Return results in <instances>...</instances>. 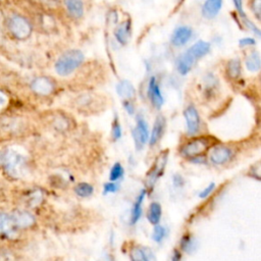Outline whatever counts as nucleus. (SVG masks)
<instances>
[{"mask_svg": "<svg viewBox=\"0 0 261 261\" xmlns=\"http://www.w3.org/2000/svg\"><path fill=\"white\" fill-rule=\"evenodd\" d=\"M210 51V44L206 41H198L192 45L186 52L178 56L176 68L180 74H187L193 67L194 63L207 55Z\"/></svg>", "mask_w": 261, "mask_h": 261, "instance_id": "obj_1", "label": "nucleus"}, {"mask_svg": "<svg viewBox=\"0 0 261 261\" xmlns=\"http://www.w3.org/2000/svg\"><path fill=\"white\" fill-rule=\"evenodd\" d=\"M84 61V54L81 50L70 49L65 51L56 61L55 70L61 75H69L72 73Z\"/></svg>", "mask_w": 261, "mask_h": 261, "instance_id": "obj_2", "label": "nucleus"}, {"mask_svg": "<svg viewBox=\"0 0 261 261\" xmlns=\"http://www.w3.org/2000/svg\"><path fill=\"white\" fill-rule=\"evenodd\" d=\"M4 163L6 171L11 176H21L25 168V157L19 150L10 148L6 151Z\"/></svg>", "mask_w": 261, "mask_h": 261, "instance_id": "obj_3", "label": "nucleus"}, {"mask_svg": "<svg viewBox=\"0 0 261 261\" xmlns=\"http://www.w3.org/2000/svg\"><path fill=\"white\" fill-rule=\"evenodd\" d=\"M212 141L213 139L210 137H198L185 144L180 149V153L188 158L199 157L212 145Z\"/></svg>", "mask_w": 261, "mask_h": 261, "instance_id": "obj_4", "label": "nucleus"}, {"mask_svg": "<svg viewBox=\"0 0 261 261\" xmlns=\"http://www.w3.org/2000/svg\"><path fill=\"white\" fill-rule=\"evenodd\" d=\"M9 30L11 34L19 40L27 39L32 33L30 22L20 15H14L9 20Z\"/></svg>", "mask_w": 261, "mask_h": 261, "instance_id": "obj_5", "label": "nucleus"}, {"mask_svg": "<svg viewBox=\"0 0 261 261\" xmlns=\"http://www.w3.org/2000/svg\"><path fill=\"white\" fill-rule=\"evenodd\" d=\"M148 137H149L148 123L146 122V120L144 118L140 117L137 120L136 127L133 129V138L135 141L136 148L138 150L142 149L146 145V143L148 141Z\"/></svg>", "mask_w": 261, "mask_h": 261, "instance_id": "obj_6", "label": "nucleus"}, {"mask_svg": "<svg viewBox=\"0 0 261 261\" xmlns=\"http://www.w3.org/2000/svg\"><path fill=\"white\" fill-rule=\"evenodd\" d=\"M187 132L189 135H195L200 128V116L197 109L193 105H189L184 111Z\"/></svg>", "mask_w": 261, "mask_h": 261, "instance_id": "obj_7", "label": "nucleus"}, {"mask_svg": "<svg viewBox=\"0 0 261 261\" xmlns=\"http://www.w3.org/2000/svg\"><path fill=\"white\" fill-rule=\"evenodd\" d=\"M231 157V150L223 145H216L211 148L209 159L214 165H222Z\"/></svg>", "mask_w": 261, "mask_h": 261, "instance_id": "obj_8", "label": "nucleus"}, {"mask_svg": "<svg viewBox=\"0 0 261 261\" xmlns=\"http://www.w3.org/2000/svg\"><path fill=\"white\" fill-rule=\"evenodd\" d=\"M31 88L36 94L47 96L53 92L54 84L50 79L46 76H39L32 82Z\"/></svg>", "mask_w": 261, "mask_h": 261, "instance_id": "obj_9", "label": "nucleus"}, {"mask_svg": "<svg viewBox=\"0 0 261 261\" xmlns=\"http://www.w3.org/2000/svg\"><path fill=\"white\" fill-rule=\"evenodd\" d=\"M193 35V31L191 30V28L187 27V25H181L178 27L172 34L171 36V44L175 47H180L186 45L190 39L192 38Z\"/></svg>", "mask_w": 261, "mask_h": 261, "instance_id": "obj_10", "label": "nucleus"}, {"mask_svg": "<svg viewBox=\"0 0 261 261\" xmlns=\"http://www.w3.org/2000/svg\"><path fill=\"white\" fill-rule=\"evenodd\" d=\"M148 95H149V98L151 100V103L152 105L157 108V109H160L161 106L163 105V96L161 94V91H160V88L158 86V83L156 81V79L154 76H152L149 81V85H148Z\"/></svg>", "mask_w": 261, "mask_h": 261, "instance_id": "obj_11", "label": "nucleus"}, {"mask_svg": "<svg viewBox=\"0 0 261 261\" xmlns=\"http://www.w3.org/2000/svg\"><path fill=\"white\" fill-rule=\"evenodd\" d=\"M166 161H167V152H162L156 159L155 163H154V166L152 167L151 171L149 172V181L151 185H153L156 179L162 174V172L164 171V168H165V164H166Z\"/></svg>", "mask_w": 261, "mask_h": 261, "instance_id": "obj_12", "label": "nucleus"}, {"mask_svg": "<svg viewBox=\"0 0 261 261\" xmlns=\"http://www.w3.org/2000/svg\"><path fill=\"white\" fill-rule=\"evenodd\" d=\"M222 0H206L202 6V15L205 18H213L220 11Z\"/></svg>", "mask_w": 261, "mask_h": 261, "instance_id": "obj_13", "label": "nucleus"}, {"mask_svg": "<svg viewBox=\"0 0 261 261\" xmlns=\"http://www.w3.org/2000/svg\"><path fill=\"white\" fill-rule=\"evenodd\" d=\"M116 92L118 96L124 100H130L136 95V89L133 84L127 80L120 81L116 86Z\"/></svg>", "mask_w": 261, "mask_h": 261, "instance_id": "obj_14", "label": "nucleus"}, {"mask_svg": "<svg viewBox=\"0 0 261 261\" xmlns=\"http://www.w3.org/2000/svg\"><path fill=\"white\" fill-rule=\"evenodd\" d=\"M130 30H132L130 19L124 20L122 23H120L117 27L115 31V38L121 45H125L128 42V39L130 37Z\"/></svg>", "mask_w": 261, "mask_h": 261, "instance_id": "obj_15", "label": "nucleus"}, {"mask_svg": "<svg viewBox=\"0 0 261 261\" xmlns=\"http://www.w3.org/2000/svg\"><path fill=\"white\" fill-rule=\"evenodd\" d=\"M11 217H12V220H13L14 224L18 227H21V228L32 226L35 222L34 216L31 213L27 212V211H17Z\"/></svg>", "mask_w": 261, "mask_h": 261, "instance_id": "obj_16", "label": "nucleus"}, {"mask_svg": "<svg viewBox=\"0 0 261 261\" xmlns=\"http://www.w3.org/2000/svg\"><path fill=\"white\" fill-rule=\"evenodd\" d=\"M165 127V120L164 117L158 116L154 122L151 135H150V145L154 146L159 142V140L162 138Z\"/></svg>", "mask_w": 261, "mask_h": 261, "instance_id": "obj_17", "label": "nucleus"}, {"mask_svg": "<svg viewBox=\"0 0 261 261\" xmlns=\"http://www.w3.org/2000/svg\"><path fill=\"white\" fill-rule=\"evenodd\" d=\"M65 7L68 13L74 17L80 18L84 14V3L82 0H64Z\"/></svg>", "mask_w": 261, "mask_h": 261, "instance_id": "obj_18", "label": "nucleus"}, {"mask_svg": "<svg viewBox=\"0 0 261 261\" xmlns=\"http://www.w3.org/2000/svg\"><path fill=\"white\" fill-rule=\"evenodd\" d=\"M145 196H146V191L142 190L141 193L138 195V197L136 199V202H135V204L133 206L132 215H130V223L132 224H136L138 222V220L140 219V217H141V214H142V204H143V201L145 199Z\"/></svg>", "mask_w": 261, "mask_h": 261, "instance_id": "obj_19", "label": "nucleus"}, {"mask_svg": "<svg viewBox=\"0 0 261 261\" xmlns=\"http://www.w3.org/2000/svg\"><path fill=\"white\" fill-rule=\"evenodd\" d=\"M161 214H162L161 205L157 202H152L149 206L148 213H147V218L149 222L152 223L153 225L158 224L161 219Z\"/></svg>", "mask_w": 261, "mask_h": 261, "instance_id": "obj_20", "label": "nucleus"}, {"mask_svg": "<svg viewBox=\"0 0 261 261\" xmlns=\"http://www.w3.org/2000/svg\"><path fill=\"white\" fill-rule=\"evenodd\" d=\"M261 61H260V55L257 51L251 52L247 58H246V67L251 72H256L260 69Z\"/></svg>", "mask_w": 261, "mask_h": 261, "instance_id": "obj_21", "label": "nucleus"}, {"mask_svg": "<svg viewBox=\"0 0 261 261\" xmlns=\"http://www.w3.org/2000/svg\"><path fill=\"white\" fill-rule=\"evenodd\" d=\"M129 257L132 261H152L148 252L139 246H135L130 249Z\"/></svg>", "mask_w": 261, "mask_h": 261, "instance_id": "obj_22", "label": "nucleus"}, {"mask_svg": "<svg viewBox=\"0 0 261 261\" xmlns=\"http://www.w3.org/2000/svg\"><path fill=\"white\" fill-rule=\"evenodd\" d=\"M241 61L238 58H232L227 62V66H226V71L229 77L231 79H238L241 74Z\"/></svg>", "mask_w": 261, "mask_h": 261, "instance_id": "obj_23", "label": "nucleus"}, {"mask_svg": "<svg viewBox=\"0 0 261 261\" xmlns=\"http://www.w3.org/2000/svg\"><path fill=\"white\" fill-rule=\"evenodd\" d=\"M15 226L12 217L0 212V232L3 233H9L13 230V227Z\"/></svg>", "mask_w": 261, "mask_h": 261, "instance_id": "obj_24", "label": "nucleus"}, {"mask_svg": "<svg viewBox=\"0 0 261 261\" xmlns=\"http://www.w3.org/2000/svg\"><path fill=\"white\" fill-rule=\"evenodd\" d=\"M94 192V188L92 185L88 182H80L74 187V193L76 196L81 198L90 197Z\"/></svg>", "mask_w": 261, "mask_h": 261, "instance_id": "obj_25", "label": "nucleus"}, {"mask_svg": "<svg viewBox=\"0 0 261 261\" xmlns=\"http://www.w3.org/2000/svg\"><path fill=\"white\" fill-rule=\"evenodd\" d=\"M123 172H124V170H123L122 165L120 163H118V162L114 163V165L112 166V168L110 170V175H109L110 180L115 181V180L121 178L122 175H123Z\"/></svg>", "mask_w": 261, "mask_h": 261, "instance_id": "obj_26", "label": "nucleus"}, {"mask_svg": "<svg viewBox=\"0 0 261 261\" xmlns=\"http://www.w3.org/2000/svg\"><path fill=\"white\" fill-rule=\"evenodd\" d=\"M164 236H165L164 227L159 224H155L154 228H153V232H152L153 241H155L156 243H160L163 240Z\"/></svg>", "mask_w": 261, "mask_h": 261, "instance_id": "obj_27", "label": "nucleus"}, {"mask_svg": "<svg viewBox=\"0 0 261 261\" xmlns=\"http://www.w3.org/2000/svg\"><path fill=\"white\" fill-rule=\"evenodd\" d=\"M120 137H121V126L117 117H115L112 124V138L114 140H118Z\"/></svg>", "mask_w": 261, "mask_h": 261, "instance_id": "obj_28", "label": "nucleus"}, {"mask_svg": "<svg viewBox=\"0 0 261 261\" xmlns=\"http://www.w3.org/2000/svg\"><path fill=\"white\" fill-rule=\"evenodd\" d=\"M118 190V185L115 184L114 181L111 182H106L103 186V192L104 194H109V193H114Z\"/></svg>", "mask_w": 261, "mask_h": 261, "instance_id": "obj_29", "label": "nucleus"}, {"mask_svg": "<svg viewBox=\"0 0 261 261\" xmlns=\"http://www.w3.org/2000/svg\"><path fill=\"white\" fill-rule=\"evenodd\" d=\"M215 189V184L214 182H210L209 184V186H207L203 191H201L200 192V194H199V197L201 198V199H205V198H207L212 192H213V190Z\"/></svg>", "mask_w": 261, "mask_h": 261, "instance_id": "obj_30", "label": "nucleus"}, {"mask_svg": "<svg viewBox=\"0 0 261 261\" xmlns=\"http://www.w3.org/2000/svg\"><path fill=\"white\" fill-rule=\"evenodd\" d=\"M233 1V4H234V7L236 9L238 10V12L240 13V16L242 17V19H246L247 18V15L246 13L244 12V9H243V0H232Z\"/></svg>", "mask_w": 261, "mask_h": 261, "instance_id": "obj_31", "label": "nucleus"}, {"mask_svg": "<svg viewBox=\"0 0 261 261\" xmlns=\"http://www.w3.org/2000/svg\"><path fill=\"white\" fill-rule=\"evenodd\" d=\"M192 243H193V241L191 240V238L189 237V236H186L182 240H181V248H182V250H185V251H189L190 249H192L193 248V246H192Z\"/></svg>", "mask_w": 261, "mask_h": 261, "instance_id": "obj_32", "label": "nucleus"}, {"mask_svg": "<svg viewBox=\"0 0 261 261\" xmlns=\"http://www.w3.org/2000/svg\"><path fill=\"white\" fill-rule=\"evenodd\" d=\"M252 9H253L254 14L259 18L260 17V12H261V2H260V0H253Z\"/></svg>", "mask_w": 261, "mask_h": 261, "instance_id": "obj_33", "label": "nucleus"}, {"mask_svg": "<svg viewBox=\"0 0 261 261\" xmlns=\"http://www.w3.org/2000/svg\"><path fill=\"white\" fill-rule=\"evenodd\" d=\"M8 104V97L5 93L0 91V111H2Z\"/></svg>", "mask_w": 261, "mask_h": 261, "instance_id": "obj_34", "label": "nucleus"}, {"mask_svg": "<svg viewBox=\"0 0 261 261\" xmlns=\"http://www.w3.org/2000/svg\"><path fill=\"white\" fill-rule=\"evenodd\" d=\"M123 107H124V109L127 111L128 114H134V112H135V107H134L133 103H132L129 100H124V102H123Z\"/></svg>", "mask_w": 261, "mask_h": 261, "instance_id": "obj_35", "label": "nucleus"}, {"mask_svg": "<svg viewBox=\"0 0 261 261\" xmlns=\"http://www.w3.org/2000/svg\"><path fill=\"white\" fill-rule=\"evenodd\" d=\"M241 47H246V46H250V45H254L255 44V40L252 38H245V39H241L239 42Z\"/></svg>", "mask_w": 261, "mask_h": 261, "instance_id": "obj_36", "label": "nucleus"}, {"mask_svg": "<svg viewBox=\"0 0 261 261\" xmlns=\"http://www.w3.org/2000/svg\"><path fill=\"white\" fill-rule=\"evenodd\" d=\"M172 261H180V255L177 251L174 252L173 254V257H172Z\"/></svg>", "mask_w": 261, "mask_h": 261, "instance_id": "obj_37", "label": "nucleus"}, {"mask_svg": "<svg viewBox=\"0 0 261 261\" xmlns=\"http://www.w3.org/2000/svg\"><path fill=\"white\" fill-rule=\"evenodd\" d=\"M0 160H1V156H0Z\"/></svg>", "mask_w": 261, "mask_h": 261, "instance_id": "obj_38", "label": "nucleus"}]
</instances>
